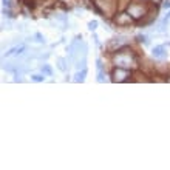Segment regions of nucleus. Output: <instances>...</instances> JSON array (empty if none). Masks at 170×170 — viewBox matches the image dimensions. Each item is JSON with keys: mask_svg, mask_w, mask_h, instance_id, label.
<instances>
[{"mask_svg": "<svg viewBox=\"0 0 170 170\" xmlns=\"http://www.w3.org/2000/svg\"><path fill=\"white\" fill-rule=\"evenodd\" d=\"M114 64L119 67V68H130L131 67V57L130 56H124L122 53L121 54H118L116 57H114Z\"/></svg>", "mask_w": 170, "mask_h": 170, "instance_id": "obj_1", "label": "nucleus"}, {"mask_svg": "<svg viewBox=\"0 0 170 170\" xmlns=\"http://www.w3.org/2000/svg\"><path fill=\"white\" fill-rule=\"evenodd\" d=\"M57 67H59V70L60 71H67V59H64V57H59L57 59Z\"/></svg>", "mask_w": 170, "mask_h": 170, "instance_id": "obj_7", "label": "nucleus"}, {"mask_svg": "<svg viewBox=\"0 0 170 170\" xmlns=\"http://www.w3.org/2000/svg\"><path fill=\"white\" fill-rule=\"evenodd\" d=\"M151 56L156 57V59H165V56H167L165 47H162V45L153 47V50H151Z\"/></svg>", "mask_w": 170, "mask_h": 170, "instance_id": "obj_2", "label": "nucleus"}, {"mask_svg": "<svg viewBox=\"0 0 170 170\" xmlns=\"http://www.w3.org/2000/svg\"><path fill=\"white\" fill-rule=\"evenodd\" d=\"M138 40H139L141 44H144V45H148V44H150L148 37H147V36H144V34H139V36H138Z\"/></svg>", "mask_w": 170, "mask_h": 170, "instance_id": "obj_9", "label": "nucleus"}, {"mask_svg": "<svg viewBox=\"0 0 170 170\" xmlns=\"http://www.w3.org/2000/svg\"><path fill=\"white\" fill-rule=\"evenodd\" d=\"M34 39H36V42H39V44H45V37H44L40 33H36V34H34Z\"/></svg>", "mask_w": 170, "mask_h": 170, "instance_id": "obj_11", "label": "nucleus"}, {"mask_svg": "<svg viewBox=\"0 0 170 170\" xmlns=\"http://www.w3.org/2000/svg\"><path fill=\"white\" fill-rule=\"evenodd\" d=\"M31 81L33 82H44L45 81V74H31Z\"/></svg>", "mask_w": 170, "mask_h": 170, "instance_id": "obj_8", "label": "nucleus"}, {"mask_svg": "<svg viewBox=\"0 0 170 170\" xmlns=\"http://www.w3.org/2000/svg\"><path fill=\"white\" fill-rule=\"evenodd\" d=\"M48 57H50V53H47V54H42V56H39V59H40V60H47Z\"/></svg>", "mask_w": 170, "mask_h": 170, "instance_id": "obj_14", "label": "nucleus"}, {"mask_svg": "<svg viewBox=\"0 0 170 170\" xmlns=\"http://www.w3.org/2000/svg\"><path fill=\"white\" fill-rule=\"evenodd\" d=\"M40 71H42L45 76H53V68H51L48 64H44V65L40 67Z\"/></svg>", "mask_w": 170, "mask_h": 170, "instance_id": "obj_6", "label": "nucleus"}, {"mask_svg": "<svg viewBox=\"0 0 170 170\" xmlns=\"http://www.w3.org/2000/svg\"><path fill=\"white\" fill-rule=\"evenodd\" d=\"M141 10H142V8H141V6H136V5H131V6L128 8V11L131 13V16H133L135 19H139V17L142 16V14H141Z\"/></svg>", "mask_w": 170, "mask_h": 170, "instance_id": "obj_3", "label": "nucleus"}, {"mask_svg": "<svg viewBox=\"0 0 170 170\" xmlns=\"http://www.w3.org/2000/svg\"><path fill=\"white\" fill-rule=\"evenodd\" d=\"M162 8H164V10H170V0H164Z\"/></svg>", "mask_w": 170, "mask_h": 170, "instance_id": "obj_13", "label": "nucleus"}, {"mask_svg": "<svg viewBox=\"0 0 170 170\" xmlns=\"http://www.w3.org/2000/svg\"><path fill=\"white\" fill-rule=\"evenodd\" d=\"M96 28H97V22L96 20H91V22H88V30L93 33V31H96Z\"/></svg>", "mask_w": 170, "mask_h": 170, "instance_id": "obj_10", "label": "nucleus"}, {"mask_svg": "<svg viewBox=\"0 0 170 170\" xmlns=\"http://www.w3.org/2000/svg\"><path fill=\"white\" fill-rule=\"evenodd\" d=\"M104 71L102 70H97V82H104Z\"/></svg>", "mask_w": 170, "mask_h": 170, "instance_id": "obj_12", "label": "nucleus"}, {"mask_svg": "<svg viewBox=\"0 0 170 170\" xmlns=\"http://www.w3.org/2000/svg\"><path fill=\"white\" fill-rule=\"evenodd\" d=\"M85 74H87V68H82V71H77L74 74V82H84L85 81Z\"/></svg>", "mask_w": 170, "mask_h": 170, "instance_id": "obj_5", "label": "nucleus"}, {"mask_svg": "<svg viewBox=\"0 0 170 170\" xmlns=\"http://www.w3.org/2000/svg\"><path fill=\"white\" fill-rule=\"evenodd\" d=\"M162 20H164V22H165V23H168V22H170V11H168V13H167V14H165V17H164V19H162Z\"/></svg>", "mask_w": 170, "mask_h": 170, "instance_id": "obj_15", "label": "nucleus"}, {"mask_svg": "<svg viewBox=\"0 0 170 170\" xmlns=\"http://www.w3.org/2000/svg\"><path fill=\"white\" fill-rule=\"evenodd\" d=\"M127 76H128V71H127V70H124V71H122V70H116V71H114V79L119 81V82H121V81H125Z\"/></svg>", "mask_w": 170, "mask_h": 170, "instance_id": "obj_4", "label": "nucleus"}]
</instances>
